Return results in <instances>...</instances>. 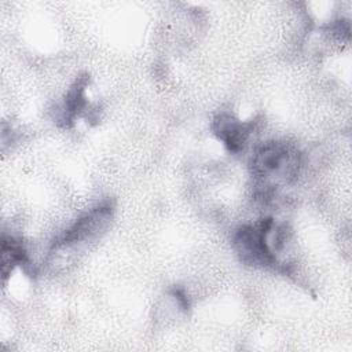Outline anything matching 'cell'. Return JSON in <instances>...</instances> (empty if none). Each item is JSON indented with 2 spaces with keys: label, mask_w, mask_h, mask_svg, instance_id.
<instances>
[{
  "label": "cell",
  "mask_w": 352,
  "mask_h": 352,
  "mask_svg": "<svg viewBox=\"0 0 352 352\" xmlns=\"http://www.w3.org/2000/svg\"><path fill=\"white\" fill-rule=\"evenodd\" d=\"M272 219L267 217L256 224L241 226L232 238L234 249L246 264L261 267H278L279 263L268 245V230Z\"/></svg>",
  "instance_id": "cell-1"
},
{
  "label": "cell",
  "mask_w": 352,
  "mask_h": 352,
  "mask_svg": "<svg viewBox=\"0 0 352 352\" xmlns=\"http://www.w3.org/2000/svg\"><path fill=\"white\" fill-rule=\"evenodd\" d=\"M254 124L242 122L230 113H220L213 121V131L216 136L228 147L230 151H241L250 135L253 133Z\"/></svg>",
  "instance_id": "cell-2"
}]
</instances>
